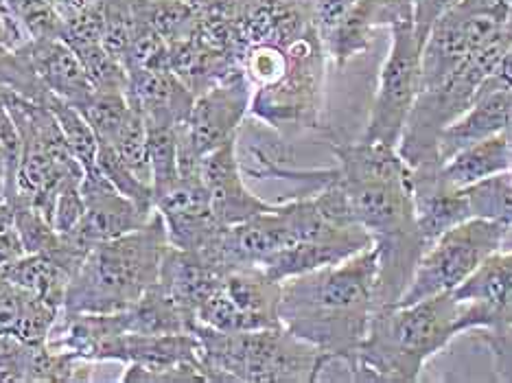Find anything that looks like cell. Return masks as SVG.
Here are the masks:
<instances>
[{
  "label": "cell",
  "mask_w": 512,
  "mask_h": 383,
  "mask_svg": "<svg viewBox=\"0 0 512 383\" xmlns=\"http://www.w3.org/2000/svg\"><path fill=\"white\" fill-rule=\"evenodd\" d=\"M383 27H392L403 20H414L416 0H377Z\"/></svg>",
  "instance_id": "32"
},
{
  "label": "cell",
  "mask_w": 512,
  "mask_h": 383,
  "mask_svg": "<svg viewBox=\"0 0 512 383\" xmlns=\"http://www.w3.org/2000/svg\"><path fill=\"white\" fill-rule=\"evenodd\" d=\"M390 36V51L381 66L370 119L359 141L399 147L405 123L410 119L418 92H421L423 46L416 40L414 20L392 25Z\"/></svg>",
  "instance_id": "9"
},
{
  "label": "cell",
  "mask_w": 512,
  "mask_h": 383,
  "mask_svg": "<svg viewBox=\"0 0 512 383\" xmlns=\"http://www.w3.org/2000/svg\"><path fill=\"white\" fill-rule=\"evenodd\" d=\"M512 27L510 0H460L442 14L421 49V88L447 77L453 68Z\"/></svg>",
  "instance_id": "8"
},
{
  "label": "cell",
  "mask_w": 512,
  "mask_h": 383,
  "mask_svg": "<svg viewBox=\"0 0 512 383\" xmlns=\"http://www.w3.org/2000/svg\"><path fill=\"white\" fill-rule=\"evenodd\" d=\"M86 213V202L84 193H81V184H73V187H66L60 195H57V202L53 208V228L60 232L62 237L71 235L81 222V217Z\"/></svg>",
  "instance_id": "29"
},
{
  "label": "cell",
  "mask_w": 512,
  "mask_h": 383,
  "mask_svg": "<svg viewBox=\"0 0 512 383\" xmlns=\"http://www.w3.org/2000/svg\"><path fill=\"white\" fill-rule=\"evenodd\" d=\"M38 103H44V106L53 112L57 123H60V127H62V134L66 138L68 147H71V152L81 162L84 171L95 167L97 152H99V138L95 132H92V127L84 119V114H81L73 106V103H68L62 97L53 95L51 90L46 92V95Z\"/></svg>",
  "instance_id": "24"
},
{
  "label": "cell",
  "mask_w": 512,
  "mask_h": 383,
  "mask_svg": "<svg viewBox=\"0 0 512 383\" xmlns=\"http://www.w3.org/2000/svg\"><path fill=\"white\" fill-rule=\"evenodd\" d=\"M0 110H3V97H0Z\"/></svg>",
  "instance_id": "35"
},
{
  "label": "cell",
  "mask_w": 512,
  "mask_h": 383,
  "mask_svg": "<svg viewBox=\"0 0 512 383\" xmlns=\"http://www.w3.org/2000/svg\"><path fill=\"white\" fill-rule=\"evenodd\" d=\"M281 287L261 268L232 270L197 309V322L228 333L281 327Z\"/></svg>",
  "instance_id": "10"
},
{
  "label": "cell",
  "mask_w": 512,
  "mask_h": 383,
  "mask_svg": "<svg viewBox=\"0 0 512 383\" xmlns=\"http://www.w3.org/2000/svg\"><path fill=\"white\" fill-rule=\"evenodd\" d=\"M22 55L27 57L33 73L51 90L53 95L73 103L75 108L84 106L97 88L86 75V68L81 66L79 57L62 38H42L29 40L18 46Z\"/></svg>",
  "instance_id": "18"
},
{
  "label": "cell",
  "mask_w": 512,
  "mask_h": 383,
  "mask_svg": "<svg viewBox=\"0 0 512 383\" xmlns=\"http://www.w3.org/2000/svg\"><path fill=\"white\" fill-rule=\"evenodd\" d=\"M7 3L16 11L33 40L62 36L64 16L53 0H7Z\"/></svg>",
  "instance_id": "27"
},
{
  "label": "cell",
  "mask_w": 512,
  "mask_h": 383,
  "mask_svg": "<svg viewBox=\"0 0 512 383\" xmlns=\"http://www.w3.org/2000/svg\"><path fill=\"white\" fill-rule=\"evenodd\" d=\"M25 254L27 250L22 246V239L16 230L14 208L7 200L0 202V274Z\"/></svg>",
  "instance_id": "30"
},
{
  "label": "cell",
  "mask_w": 512,
  "mask_h": 383,
  "mask_svg": "<svg viewBox=\"0 0 512 383\" xmlns=\"http://www.w3.org/2000/svg\"><path fill=\"white\" fill-rule=\"evenodd\" d=\"M460 303L453 292L412 305L377 309L348 373L355 381L414 383L429 359L460 335Z\"/></svg>",
  "instance_id": "3"
},
{
  "label": "cell",
  "mask_w": 512,
  "mask_h": 383,
  "mask_svg": "<svg viewBox=\"0 0 512 383\" xmlns=\"http://www.w3.org/2000/svg\"><path fill=\"white\" fill-rule=\"evenodd\" d=\"M370 246L372 237L368 235V230L355 222H348L333 226L316 239L300 241L296 246L274 254L272 259H267L261 265V270L267 276H272L274 281L283 283L287 278L342 263Z\"/></svg>",
  "instance_id": "16"
},
{
  "label": "cell",
  "mask_w": 512,
  "mask_h": 383,
  "mask_svg": "<svg viewBox=\"0 0 512 383\" xmlns=\"http://www.w3.org/2000/svg\"><path fill=\"white\" fill-rule=\"evenodd\" d=\"M127 331L145 335H165V333H193L197 316L162 292L158 283L138 300V303L125 311Z\"/></svg>",
  "instance_id": "23"
},
{
  "label": "cell",
  "mask_w": 512,
  "mask_h": 383,
  "mask_svg": "<svg viewBox=\"0 0 512 383\" xmlns=\"http://www.w3.org/2000/svg\"><path fill=\"white\" fill-rule=\"evenodd\" d=\"M154 206L165 219L169 243L182 250L204 252L226 228L213 215L200 173L180 176L167 189L154 193Z\"/></svg>",
  "instance_id": "14"
},
{
  "label": "cell",
  "mask_w": 512,
  "mask_h": 383,
  "mask_svg": "<svg viewBox=\"0 0 512 383\" xmlns=\"http://www.w3.org/2000/svg\"><path fill=\"white\" fill-rule=\"evenodd\" d=\"M510 44L512 27L480 51L471 53L447 77L421 88L397 147L407 167L414 169L440 162L438 145L442 134L480 97L482 86L495 75Z\"/></svg>",
  "instance_id": "6"
},
{
  "label": "cell",
  "mask_w": 512,
  "mask_h": 383,
  "mask_svg": "<svg viewBox=\"0 0 512 383\" xmlns=\"http://www.w3.org/2000/svg\"><path fill=\"white\" fill-rule=\"evenodd\" d=\"M508 173H510V178H512V165H510V171H508Z\"/></svg>",
  "instance_id": "36"
},
{
  "label": "cell",
  "mask_w": 512,
  "mask_h": 383,
  "mask_svg": "<svg viewBox=\"0 0 512 383\" xmlns=\"http://www.w3.org/2000/svg\"><path fill=\"white\" fill-rule=\"evenodd\" d=\"M221 278L224 276H221L200 252L182 250L169 243L165 257H162L160 263L158 287L173 300V303L197 316V309H200L204 300L215 292Z\"/></svg>",
  "instance_id": "20"
},
{
  "label": "cell",
  "mask_w": 512,
  "mask_h": 383,
  "mask_svg": "<svg viewBox=\"0 0 512 383\" xmlns=\"http://www.w3.org/2000/svg\"><path fill=\"white\" fill-rule=\"evenodd\" d=\"M7 51H14V44H11V40H9V33H7L5 22L0 20V55L7 53Z\"/></svg>",
  "instance_id": "33"
},
{
  "label": "cell",
  "mask_w": 512,
  "mask_h": 383,
  "mask_svg": "<svg viewBox=\"0 0 512 383\" xmlns=\"http://www.w3.org/2000/svg\"><path fill=\"white\" fill-rule=\"evenodd\" d=\"M331 149L337 160L331 178L377 250V309L394 307L427 248L416 224L410 167L397 147L383 143H331Z\"/></svg>",
  "instance_id": "1"
},
{
  "label": "cell",
  "mask_w": 512,
  "mask_h": 383,
  "mask_svg": "<svg viewBox=\"0 0 512 383\" xmlns=\"http://www.w3.org/2000/svg\"><path fill=\"white\" fill-rule=\"evenodd\" d=\"M193 335L200 346V366L206 381L313 383L329 366L327 355L287 331L283 324L228 333L197 322Z\"/></svg>",
  "instance_id": "5"
},
{
  "label": "cell",
  "mask_w": 512,
  "mask_h": 383,
  "mask_svg": "<svg viewBox=\"0 0 512 383\" xmlns=\"http://www.w3.org/2000/svg\"><path fill=\"white\" fill-rule=\"evenodd\" d=\"M453 296L460 303V333L512 331V248L493 252Z\"/></svg>",
  "instance_id": "12"
},
{
  "label": "cell",
  "mask_w": 512,
  "mask_h": 383,
  "mask_svg": "<svg viewBox=\"0 0 512 383\" xmlns=\"http://www.w3.org/2000/svg\"><path fill=\"white\" fill-rule=\"evenodd\" d=\"M97 169L123 195L130 197V200H134L138 204H145V206H154V191H151L149 184L138 178L136 173L130 167H127L125 162L119 156H116L114 149L110 145H106V143H99Z\"/></svg>",
  "instance_id": "26"
},
{
  "label": "cell",
  "mask_w": 512,
  "mask_h": 383,
  "mask_svg": "<svg viewBox=\"0 0 512 383\" xmlns=\"http://www.w3.org/2000/svg\"><path fill=\"white\" fill-rule=\"evenodd\" d=\"M250 103L252 86L246 77L224 81L197 95L189 119L180 127L178 165L197 167L208 152L239 136Z\"/></svg>",
  "instance_id": "11"
},
{
  "label": "cell",
  "mask_w": 512,
  "mask_h": 383,
  "mask_svg": "<svg viewBox=\"0 0 512 383\" xmlns=\"http://www.w3.org/2000/svg\"><path fill=\"white\" fill-rule=\"evenodd\" d=\"M33 298L36 296L27 292V289L0 276V338H16L20 322L25 318Z\"/></svg>",
  "instance_id": "28"
},
{
  "label": "cell",
  "mask_w": 512,
  "mask_h": 383,
  "mask_svg": "<svg viewBox=\"0 0 512 383\" xmlns=\"http://www.w3.org/2000/svg\"><path fill=\"white\" fill-rule=\"evenodd\" d=\"M237 141L239 136L230 138L200 160V176L208 191L213 215L221 226L241 224L272 206L270 202L261 200L259 195H254L243 180Z\"/></svg>",
  "instance_id": "15"
},
{
  "label": "cell",
  "mask_w": 512,
  "mask_h": 383,
  "mask_svg": "<svg viewBox=\"0 0 512 383\" xmlns=\"http://www.w3.org/2000/svg\"><path fill=\"white\" fill-rule=\"evenodd\" d=\"M169 248L158 211L134 232L101 241L88 252L66 292V313H119L132 309L158 283Z\"/></svg>",
  "instance_id": "4"
},
{
  "label": "cell",
  "mask_w": 512,
  "mask_h": 383,
  "mask_svg": "<svg viewBox=\"0 0 512 383\" xmlns=\"http://www.w3.org/2000/svg\"><path fill=\"white\" fill-rule=\"evenodd\" d=\"M81 193H84L86 213L71 235H66V239H71L88 250L95 248L101 241L123 237L127 232H134L145 226L156 211L154 206L138 204L123 195L103 176L97 165L84 173Z\"/></svg>",
  "instance_id": "13"
},
{
  "label": "cell",
  "mask_w": 512,
  "mask_h": 383,
  "mask_svg": "<svg viewBox=\"0 0 512 383\" xmlns=\"http://www.w3.org/2000/svg\"><path fill=\"white\" fill-rule=\"evenodd\" d=\"M5 173H7V160H5V145H3V136H0V182H5ZM7 189V187H5Z\"/></svg>",
  "instance_id": "34"
},
{
  "label": "cell",
  "mask_w": 512,
  "mask_h": 383,
  "mask_svg": "<svg viewBox=\"0 0 512 383\" xmlns=\"http://www.w3.org/2000/svg\"><path fill=\"white\" fill-rule=\"evenodd\" d=\"M471 208V217L488 219L506 228L512 226V178L510 173L486 178L464 189Z\"/></svg>",
  "instance_id": "25"
},
{
  "label": "cell",
  "mask_w": 512,
  "mask_h": 383,
  "mask_svg": "<svg viewBox=\"0 0 512 383\" xmlns=\"http://www.w3.org/2000/svg\"><path fill=\"white\" fill-rule=\"evenodd\" d=\"M512 127V88L495 86L491 79L482 86L480 97L464 112L458 121H453L440 138L438 158L449 160L460 149L469 147L482 138Z\"/></svg>",
  "instance_id": "19"
},
{
  "label": "cell",
  "mask_w": 512,
  "mask_h": 383,
  "mask_svg": "<svg viewBox=\"0 0 512 383\" xmlns=\"http://www.w3.org/2000/svg\"><path fill=\"white\" fill-rule=\"evenodd\" d=\"M506 230V226L480 217L449 228L425 248L397 305H412L438 294L456 292L493 252L502 250Z\"/></svg>",
  "instance_id": "7"
},
{
  "label": "cell",
  "mask_w": 512,
  "mask_h": 383,
  "mask_svg": "<svg viewBox=\"0 0 512 383\" xmlns=\"http://www.w3.org/2000/svg\"><path fill=\"white\" fill-rule=\"evenodd\" d=\"M510 9H512V0H510Z\"/></svg>",
  "instance_id": "37"
},
{
  "label": "cell",
  "mask_w": 512,
  "mask_h": 383,
  "mask_svg": "<svg viewBox=\"0 0 512 383\" xmlns=\"http://www.w3.org/2000/svg\"><path fill=\"white\" fill-rule=\"evenodd\" d=\"M512 165V132L504 130L488 138H482L469 147L460 149L449 160L442 162V176L458 189H467L471 184L486 178L508 173Z\"/></svg>",
  "instance_id": "21"
},
{
  "label": "cell",
  "mask_w": 512,
  "mask_h": 383,
  "mask_svg": "<svg viewBox=\"0 0 512 383\" xmlns=\"http://www.w3.org/2000/svg\"><path fill=\"white\" fill-rule=\"evenodd\" d=\"M410 184L416 224L425 246L445 235L449 228L471 219L467 193L445 180L442 162L410 169Z\"/></svg>",
  "instance_id": "17"
},
{
  "label": "cell",
  "mask_w": 512,
  "mask_h": 383,
  "mask_svg": "<svg viewBox=\"0 0 512 383\" xmlns=\"http://www.w3.org/2000/svg\"><path fill=\"white\" fill-rule=\"evenodd\" d=\"M460 0H416L414 3V33H416V40L423 42L427 40L429 31L436 25V20L447 14V11L458 5Z\"/></svg>",
  "instance_id": "31"
},
{
  "label": "cell",
  "mask_w": 512,
  "mask_h": 383,
  "mask_svg": "<svg viewBox=\"0 0 512 383\" xmlns=\"http://www.w3.org/2000/svg\"><path fill=\"white\" fill-rule=\"evenodd\" d=\"M9 278L11 283L27 289L33 296L42 298L44 303L51 307L64 311L66 292L71 285V272L64 270L51 254L44 252H27L25 257H20L14 265L0 274Z\"/></svg>",
  "instance_id": "22"
},
{
  "label": "cell",
  "mask_w": 512,
  "mask_h": 383,
  "mask_svg": "<svg viewBox=\"0 0 512 383\" xmlns=\"http://www.w3.org/2000/svg\"><path fill=\"white\" fill-rule=\"evenodd\" d=\"M379 259L370 246L342 263L327 265L281 287V324L327 355L329 364L353 362L377 311Z\"/></svg>",
  "instance_id": "2"
}]
</instances>
